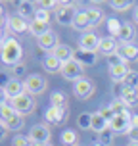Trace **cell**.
Wrapping results in <instances>:
<instances>
[{
    "instance_id": "6da1fadb",
    "label": "cell",
    "mask_w": 138,
    "mask_h": 146,
    "mask_svg": "<svg viewBox=\"0 0 138 146\" xmlns=\"http://www.w3.org/2000/svg\"><path fill=\"white\" fill-rule=\"evenodd\" d=\"M0 58L6 66H17L21 64V58H23V46L19 44L17 38H6L2 48H0Z\"/></svg>"
},
{
    "instance_id": "7a4b0ae2",
    "label": "cell",
    "mask_w": 138,
    "mask_h": 146,
    "mask_svg": "<svg viewBox=\"0 0 138 146\" xmlns=\"http://www.w3.org/2000/svg\"><path fill=\"white\" fill-rule=\"evenodd\" d=\"M10 104H12V108L19 113V115H27V113H33L36 108V102L35 98L29 94V92H25V94H21L19 98H14V100H10Z\"/></svg>"
},
{
    "instance_id": "3957f363",
    "label": "cell",
    "mask_w": 138,
    "mask_h": 146,
    "mask_svg": "<svg viewBox=\"0 0 138 146\" xmlns=\"http://www.w3.org/2000/svg\"><path fill=\"white\" fill-rule=\"evenodd\" d=\"M94 90H96V87H94V81L92 79L83 77V79L73 83V92H75V96L81 98V100H88L90 96L94 94Z\"/></svg>"
},
{
    "instance_id": "277c9868",
    "label": "cell",
    "mask_w": 138,
    "mask_h": 146,
    "mask_svg": "<svg viewBox=\"0 0 138 146\" xmlns=\"http://www.w3.org/2000/svg\"><path fill=\"white\" fill-rule=\"evenodd\" d=\"M61 75L69 81H79V79H83V75H85V66L73 58V60H69V62H65V64L61 66Z\"/></svg>"
},
{
    "instance_id": "5b68a950",
    "label": "cell",
    "mask_w": 138,
    "mask_h": 146,
    "mask_svg": "<svg viewBox=\"0 0 138 146\" xmlns=\"http://www.w3.org/2000/svg\"><path fill=\"white\" fill-rule=\"evenodd\" d=\"M50 137H52V133H50V127L48 125H44V123H38V125H33L31 127V131H29V139L33 144H48L50 142Z\"/></svg>"
},
{
    "instance_id": "8992f818",
    "label": "cell",
    "mask_w": 138,
    "mask_h": 146,
    "mask_svg": "<svg viewBox=\"0 0 138 146\" xmlns=\"http://www.w3.org/2000/svg\"><path fill=\"white\" fill-rule=\"evenodd\" d=\"M75 15H77V12H75L73 4H69V2L59 4V6L56 8V21L61 23V25H73Z\"/></svg>"
},
{
    "instance_id": "52a82bcc",
    "label": "cell",
    "mask_w": 138,
    "mask_h": 146,
    "mask_svg": "<svg viewBox=\"0 0 138 146\" xmlns=\"http://www.w3.org/2000/svg\"><path fill=\"white\" fill-rule=\"evenodd\" d=\"M100 42H102V38L92 33V31H86V33H83L79 38V48L81 50H86V52H96L100 48Z\"/></svg>"
},
{
    "instance_id": "ba28073f",
    "label": "cell",
    "mask_w": 138,
    "mask_h": 146,
    "mask_svg": "<svg viewBox=\"0 0 138 146\" xmlns=\"http://www.w3.org/2000/svg\"><path fill=\"white\" fill-rule=\"evenodd\" d=\"M46 85H48V83L44 81V77L36 75V73L29 75L27 81H25V88H27V92H29L31 96L33 94H42L44 90H46Z\"/></svg>"
},
{
    "instance_id": "9c48e42d",
    "label": "cell",
    "mask_w": 138,
    "mask_h": 146,
    "mask_svg": "<svg viewBox=\"0 0 138 146\" xmlns=\"http://www.w3.org/2000/svg\"><path fill=\"white\" fill-rule=\"evenodd\" d=\"M67 119V108H56V106H50V108L44 111V121L48 125H59Z\"/></svg>"
},
{
    "instance_id": "30bf717a",
    "label": "cell",
    "mask_w": 138,
    "mask_h": 146,
    "mask_svg": "<svg viewBox=\"0 0 138 146\" xmlns=\"http://www.w3.org/2000/svg\"><path fill=\"white\" fill-rule=\"evenodd\" d=\"M109 129L113 131V135H127V133L131 131V117L115 115L113 121L109 123Z\"/></svg>"
},
{
    "instance_id": "8fae6325",
    "label": "cell",
    "mask_w": 138,
    "mask_h": 146,
    "mask_svg": "<svg viewBox=\"0 0 138 146\" xmlns=\"http://www.w3.org/2000/svg\"><path fill=\"white\" fill-rule=\"evenodd\" d=\"M4 90H6V94H8V100L19 98L21 94H25V92H27L25 83H23V81H19V79H12L6 87H4Z\"/></svg>"
},
{
    "instance_id": "7c38bea8",
    "label": "cell",
    "mask_w": 138,
    "mask_h": 146,
    "mask_svg": "<svg viewBox=\"0 0 138 146\" xmlns=\"http://www.w3.org/2000/svg\"><path fill=\"white\" fill-rule=\"evenodd\" d=\"M29 21H25L21 15H12L10 19H8V27L10 31L14 33V35H23V33H27L29 31Z\"/></svg>"
},
{
    "instance_id": "4fadbf2b",
    "label": "cell",
    "mask_w": 138,
    "mask_h": 146,
    "mask_svg": "<svg viewBox=\"0 0 138 146\" xmlns=\"http://www.w3.org/2000/svg\"><path fill=\"white\" fill-rule=\"evenodd\" d=\"M38 46H40V48H42L44 52H50V54H52V52H54V50H56V48L59 46L58 35H56L54 31L46 33L44 36H40V38H38Z\"/></svg>"
},
{
    "instance_id": "5bb4252c",
    "label": "cell",
    "mask_w": 138,
    "mask_h": 146,
    "mask_svg": "<svg viewBox=\"0 0 138 146\" xmlns=\"http://www.w3.org/2000/svg\"><path fill=\"white\" fill-rule=\"evenodd\" d=\"M98 52H102L106 58L111 56V54H115V52H119V42H117V38H113V36H106V38H102Z\"/></svg>"
},
{
    "instance_id": "9a60e30c",
    "label": "cell",
    "mask_w": 138,
    "mask_h": 146,
    "mask_svg": "<svg viewBox=\"0 0 138 146\" xmlns=\"http://www.w3.org/2000/svg\"><path fill=\"white\" fill-rule=\"evenodd\" d=\"M106 129H109V123L102 117V113H100V111L90 113V131H94V133L100 135V133H104Z\"/></svg>"
},
{
    "instance_id": "2e32d148",
    "label": "cell",
    "mask_w": 138,
    "mask_h": 146,
    "mask_svg": "<svg viewBox=\"0 0 138 146\" xmlns=\"http://www.w3.org/2000/svg\"><path fill=\"white\" fill-rule=\"evenodd\" d=\"M52 54H54V56H56L61 64H65V62H69V60L75 58V50H73L69 44H59V46L52 52Z\"/></svg>"
},
{
    "instance_id": "e0dca14e",
    "label": "cell",
    "mask_w": 138,
    "mask_h": 146,
    "mask_svg": "<svg viewBox=\"0 0 138 146\" xmlns=\"http://www.w3.org/2000/svg\"><path fill=\"white\" fill-rule=\"evenodd\" d=\"M129 73H131V69H129L127 64H123V66H115V67H109V77H111L113 83H123V81L127 79V75H129Z\"/></svg>"
},
{
    "instance_id": "ac0fdd59",
    "label": "cell",
    "mask_w": 138,
    "mask_h": 146,
    "mask_svg": "<svg viewBox=\"0 0 138 146\" xmlns=\"http://www.w3.org/2000/svg\"><path fill=\"white\" fill-rule=\"evenodd\" d=\"M119 54L123 56L125 62H134V60H138V46L136 44H121L119 46Z\"/></svg>"
},
{
    "instance_id": "d6986e66",
    "label": "cell",
    "mask_w": 138,
    "mask_h": 146,
    "mask_svg": "<svg viewBox=\"0 0 138 146\" xmlns=\"http://www.w3.org/2000/svg\"><path fill=\"white\" fill-rule=\"evenodd\" d=\"M75 60L81 62L83 66H94L96 62H98V54L96 52H86V50H77L75 52Z\"/></svg>"
},
{
    "instance_id": "ffe728a7",
    "label": "cell",
    "mask_w": 138,
    "mask_h": 146,
    "mask_svg": "<svg viewBox=\"0 0 138 146\" xmlns=\"http://www.w3.org/2000/svg\"><path fill=\"white\" fill-rule=\"evenodd\" d=\"M50 23H42V21H36V19H33L29 25V33L33 36H36V38H40V36H44L46 33H50Z\"/></svg>"
},
{
    "instance_id": "44dd1931",
    "label": "cell",
    "mask_w": 138,
    "mask_h": 146,
    "mask_svg": "<svg viewBox=\"0 0 138 146\" xmlns=\"http://www.w3.org/2000/svg\"><path fill=\"white\" fill-rule=\"evenodd\" d=\"M42 66L48 73H61V66H63V64H61L54 54H48V56L42 60Z\"/></svg>"
},
{
    "instance_id": "7402d4cb",
    "label": "cell",
    "mask_w": 138,
    "mask_h": 146,
    "mask_svg": "<svg viewBox=\"0 0 138 146\" xmlns=\"http://www.w3.org/2000/svg\"><path fill=\"white\" fill-rule=\"evenodd\" d=\"M73 27L79 31H85L86 33V29L90 27V21H88V14L86 10H81V12H77V15H75V19H73Z\"/></svg>"
},
{
    "instance_id": "603a6c76",
    "label": "cell",
    "mask_w": 138,
    "mask_h": 146,
    "mask_svg": "<svg viewBox=\"0 0 138 146\" xmlns=\"http://www.w3.org/2000/svg\"><path fill=\"white\" fill-rule=\"evenodd\" d=\"M121 44H131L132 38H134V29H132L131 23H123L121 25V31H119V36H117Z\"/></svg>"
},
{
    "instance_id": "cb8c5ba5",
    "label": "cell",
    "mask_w": 138,
    "mask_h": 146,
    "mask_svg": "<svg viewBox=\"0 0 138 146\" xmlns=\"http://www.w3.org/2000/svg\"><path fill=\"white\" fill-rule=\"evenodd\" d=\"M129 108H134V106H138V92L136 88H129L125 87V92H123V98H121Z\"/></svg>"
},
{
    "instance_id": "d4e9b609",
    "label": "cell",
    "mask_w": 138,
    "mask_h": 146,
    "mask_svg": "<svg viewBox=\"0 0 138 146\" xmlns=\"http://www.w3.org/2000/svg\"><path fill=\"white\" fill-rule=\"evenodd\" d=\"M88 14V21H90V27H98L100 23L104 21V14L100 8H90V10H86Z\"/></svg>"
},
{
    "instance_id": "484cf974",
    "label": "cell",
    "mask_w": 138,
    "mask_h": 146,
    "mask_svg": "<svg viewBox=\"0 0 138 146\" xmlns=\"http://www.w3.org/2000/svg\"><path fill=\"white\" fill-rule=\"evenodd\" d=\"M109 106H111V110H113L115 115H125V117H131L132 115L131 111H129V106H127L123 100H113Z\"/></svg>"
},
{
    "instance_id": "4316f807",
    "label": "cell",
    "mask_w": 138,
    "mask_h": 146,
    "mask_svg": "<svg viewBox=\"0 0 138 146\" xmlns=\"http://www.w3.org/2000/svg\"><path fill=\"white\" fill-rule=\"evenodd\" d=\"M77 142H79V137H77V133L73 131V129H65V131L61 133V144L77 146Z\"/></svg>"
},
{
    "instance_id": "83f0119b",
    "label": "cell",
    "mask_w": 138,
    "mask_h": 146,
    "mask_svg": "<svg viewBox=\"0 0 138 146\" xmlns=\"http://www.w3.org/2000/svg\"><path fill=\"white\" fill-rule=\"evenodd\" d=\"M15 115H19L17 111H15L14 108H12V104H4L2 108H0V119L4 121V123H8V121H12Z\"/></svg>"
},
{
    "instance_id": "f1b7e54d",
    "label": "cell",
    "mask_w": 138,
    "mask_h": 146,
    "mask_svg": "<svg viewBox=\"0 0 138 146\" xmlns=\"http://www.w3.org/2000/svg\"><path fill=\"white\" fill-rule=\"evenodd\" d=\"M35 8H33V4H31V2H25V0H23V2H17V15H21L23 19H25V17H29L31 14L35 15Z\"/></svg>"
},
{
    "instance_id": "f546056e",
    "label": "cell",
    "mask_w": 138,
    "mask_h": 146,
    "mask_svg": "<svg viewBox=\"0 0 138 146\" xmlns=\"http://www.w3.org/2000/svg\"><path fill=\"white\" fill-rule=\"evenodd\" d=\"M50 100H52V106H56V108H67V96H65V92H61V90L52 92Z\"/></svg>"
},
{
    "instance_id": "4dcf8cb0",
    "label": "cell",
    "mask_w": 138,
    "mask_h": 146,
    "mask_svg": "<svg viewBox=\"0 0 138 146\" xmlns=\"http://www.w3.org/2000/svg\"><path fill=\"white\" fill-rule=\"evenodd\" d=\"M121 25L123 23L119 21V19H115V17H109L108 19V31H109V36H119V31H121Z\"/></svg>"
},
{
    "instance_id": "1f68e13d",
    "label": "cell",
    "mask_w": 138,
    "mask_h": 146,
    "mask_svg": "<svg viewBox=\"0 0 138 146\" xmlns=\"http://www.w3.org/2000/svg\"><path fill=\"white\" fill-rule=\"evenodd\" d=\"M109 6L113 8L115 12H127V10L132 6V2H131V0H111Z\"/></svg>"
},
{
    "instance_id": "d6a6232c",
    "label": "cell",
    "mask_w": 138,
    "mask_h": 146,
    "mask_svg": "<svg viewBox=\"0 0 138 146\" xmlns=\"http://www.w3.org/2000/svg\"><path fill=\"white\" fill-rule=\"evenodd\" d=\"M8 129L10 131H19V129H23V125H25V119H23V115H15L12 121H8Z\"/></svg>"
},
{
    "instance_id": "836d02e7",
    "label": "cell",
    "mask_w": 138,
    "mask_h": 146,
    "mask_svg": "<svg viewBox=\"0 0 138 146\" xmlns=\"http://www.w3.org/2000/svg\"><path fill=\"white\" fill-rule=\"evenodd\" d=\"M123 85H125V87H129V88H136L138 87V71H131V73H129L127 79L123 81Z\"/></svg>"
},
{
    "instance_id": "e575fe53",
    "label": "cell",
    "mask_w": 138,
    "mask_h": 146,
    "mask_svg": "<svg viewBox=\"0 0 138 146\" xmlns=\"http://www.w3.org/2000/svg\"><path fill=\"white\" fill-rule=\"evenodd\" d=\"M12 146H35L31 142L29 137H23V135H15L12 139Z\"/></svg>"
},
{
    "instance_id": "d590c367",
    "label": "cell",
    "mask_w": 138,
    "mask_h": 146,
    "mask_svg": "<svg viewBox=\"0 0 138 146\" xmlns=\"http://www.w3.org/2000/svg\"><path fill=\"white\" fill-rule=\"evenodd\" d=\"M35 19H36V21H42V23H50V12L44 10V8H36Z\"/></svg>"
},
{
    "instance_id": "8d00e7d4",
    "label": "cell",
    "mask_w": 138,
    "mask_h": 146,
    "mask_svg": "<svg viewBox=\"0 0 138 146\" xmlns=\"http://www.w3.org/2000/svg\"><path fill=\"white\" fill-rule=\"evenodd\" d=\"M108 64H109V67H115V66H123V64H127L123 60V56L119 54V52H115V54H111V56H108Z\"/></svg>"
},
{
    "instance_id": "74e56055",
    "label": "cell",
    "mask_w": 138,
    "mask_h": 146,
    "mask_svg": "<svg viewBox=\"0 0 138 146\" xmlns=\"http://www.w3.org/2000/svg\"><path fill=\"white\" fill-rule=\"evenodd\" d=\"M100 142L106 146H109L111 142H113V131L111 129H106L104 133H100Z\"/></svg>"
},
{
    "instance_id": "f35d334b",
    "label": "cell",
    "mask_w": 138,
    "mask_h": 146,
    "mask_svg": "<svg viewBox=\"0 0 138 146\" xmlns=\"http://www.w3.org/2000/svg\"><path fill=\"white\" fill-rule=\"evenodd\" d=\"M79 127L81 129H90V113L88 111H85V113H81L79 115Z\"/></svg>"
},
{
    "instance_id": "ab89813d",
    "label": "cell",
    "mask_w": 138,
    "mask_h": 146,
    "mask_svg": "<svg viewBox=\"0 0 138 146\" xmlns=\"http://www.w3.org/2000/svg\"><path fill=\"white\" fill-rule=\"evenodd\" d=\"M111 92H113V96H115V100H121V98H123V92H125V85L123 83H113Z\"/></svg>"
},
{
    "instance_id": "60d3db41",
    "label": "cell",
    "mask_w": 138,
    "mask_h": 146,
    "mask_svg": "<svg viewBox=\"0 0 138 146\" xmlns=\"http://www.w3.org/2000/svg\"><path fill=\"white\" fill-rule=\"evenodd\" d=\"M100 113H102V117L108 121V123H111V121H113V117H115V113H113L111 106H106V108H102V110H100Z\"/></svg>"
},
{
    "instance_id": "b9f144b4",
    "label": "cell",
    "mask_w": 138,
    "mask_h": 146,
    "mask_svg": "<svg viewBox=\"0 0 138 146\" xmlns=\"http://www.w3.org/2000/svg\"><path fill=\"white\" fill-rule=\"evenodd\" d=\"M12 73H14V79H19L21 75H25V64H17V66L12 67Z\"/></svg>"
},
{
    "instance_id": "7bdbcfd3",
    "label": "cell",
    "mask_w": 138,
    "mask_h": 146,
    "mask_svg": "<svg viewBox=\"0 0 138 146\" xmlns=\"http://www.w3.org/2000/svg\"><path fill=\"white\" fill-rule=\"evenodd\" d=\"M127 137H129V140H131V142H138V129L131 127V131L127 133Z\"/></svg>"
},
{
    "instance_id": "ee69618b",
    "label": "cell",
    "mask_w": 138,
    "mask_h": 146,
    "mask_svg": "<svg viewBox=\"0 0 138 146\" xmlns=\"http://www.w3.org/2000/svg\"><path fill=\"white\" fill-rule=\"evenodd\" d=\"M8 131H10V129H8V125L4 123V121H2V119H0V140H4V139H6Z\"/></svg>"
},
{
    "instance_id": "f6af8a7d",
    "label": "cell",
    "mask_w": 138,
    "mask_h": 146,
    "mask_svg": "<svg viewBox=\"0 0 138 146\" xmlns=\"http://www.w3.org/2000/svg\"><path fill=\"white\" fill-rule=\"evenodd\" d=\"M10 81H12V77H8V73H4V71H0V87L4 88L8 85V83H10Z\"/></svg>"
},
{
    "instance_id": "bcb514c9",
    "label": "cell",
    "mask_w": 138,
    "mask_h": 146,
    "mask_svg": "<svg viewBox=\"0 0 138 146\" xmlns=\"http://www.w3.org/2000/svg\"><path fill=\"white\" fill-rule=\"evenodd\" d=\"M4 104H8V94H6V90L0 87V108H2Z\"/></svg>"
},
{
    "instance_id": "7dc6e473",
    "label": "cell",
    "mask_w": 138,
    "mask_h": 146,
    "mask_svg": "<svg viewBox=\"0 0 138 146\" xmlns=\"http://www.w3.org/2000/svg\"><path fill=\"white\" fill-rule=\"evenodd\" d=\"M131 127L138 129V113H132L131 115Z\"/></svg>"
},
{
    "instance_id": "c3c4849f",
    "label": "cell",
    "mask_w": 138,
    "mask_h": 146,
    "mask_svg": "<svg viewBox=\"0 0 138 146\" xmlns=\"http://www.w3.org/2000/svg\"><path fill=\"white\" fill-rule=\"evenodd\" d=\"M4 23V10H2V6H0V25Z\"/></svg>"
},
{
    "instance_id": "681fc988",
    "label": "cell",
    "mask_w": 138,
    "mask_h": 146,
    "mask_svg": "<svg viewBox=\"0 0 138 146\" xmlns=\"http://www.w3.org/2000/svg\"><path fill=\"white\" fill-rule=\"evenodd\" d=\"M134 21L138 23V6H136V10H134Z\"/></svg>"
},
{
    "instance_id": "f907efd6",
    "label": "cell",
    "mask_w": 138,
    "mask_h": 146,
    "mask_svg": "<svg viewBox=\"0 0 138 146\" xmlns=\"http://www.w3.org/2000/svg\"><path fill=\"white\" fill-rule=\"evenodd\" d=\"M92 146H106V144H102V142L98 140V142H94V144H92Z\"/></svg>"
},
{
    "instance_id": "816d5d0a",
    "label": "cell",
    "mask_w": 138,
    "mask_h": 146,
    "mask_svg": "<svg viewBox=\"0 0 138 146\" xmlns=\"http://www.w3.org/2000/svg\"><path fill=\"white\" fill-rule=\"evenodd\" d=\"M127 146H138V142H129Z\"/></svg>"
},
{
    "instance_id": "f5cc1de1",
    "label": "cell",
    "mask_w": 138,
    "mask_h": 146,
    "mask_svg": "<svg viewBox=\"0 0 138 146\" xmlns=\"http://www.w3.org/2000/svg\"><path fill=\"white\" fill-rule=\"evenodd\" d=\"M2 44H4V40H2V36H0V48H2Z\"/></svg>"
},
{
    "instance_id": "db71d44e",
    "label": "cell",
    "mask_w": 138,
    "mask_h": 146,
    "mask_svg": "<svg viewBox=\"0 0 138 146\" xmlns=\"http://www.w3.org/2000/svg\"><path fill=\"white\" fill-rule=\"evenodd\" d=\"M36 146H52V144H36Z\"/></svg>"
},
{
    "instance_id": "11a10c76",
    "label": "cell",
    "mask_w": 138,
    "mask_h": 146,
    "mask_svg": "<svg viewBox=\"0 0 138 146\" xmlns=\"http://www.w3.org/2000/svg\"><path fill=\"white\" fill-rule=\"evenodd\" d=\"M0 36H2V25H0Z\"/></svg>"
}]
</instances>
